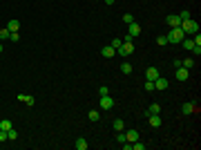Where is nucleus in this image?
I'll list each match as a JSON object with an SVG mask.
<instances>
[{
  "label": "nucleus",
  "mask_w": 201,
  "mask_h": 150,
  "mask_svg": "<svg viewBox=\"0 0 201 150\" xmlns=\"http://www.w3.org/2000/svg\"><path fill=\"white\" fill-rule=\"evenodd\" d=\"M148 114H161V105L159 103H152V105L148 108Z\"/></svg>",
  "instance_id": "obj_18"
},
{
  "label": "nucleus",
  "mask_w": 201,
  "mask_h": 150,
  "mask_svg": "<svg viewBox=\"0 0 201 150\" xmlns=\"http://www.w3.org/2000/svg\"><path fill=\"white\" fill-rule=\"evenodd\" d=\"M181 29H183V34L186 36H192V34H197L199 32V25H197V20H192V18H188V20H181Z\"/></svg>",
  "instance_id": "obj_1"
},
{
  "label": "nucleus",
  "mask_w": 201,
  "mask_h": 150,
  "mask_svg": "<svg viewBox=\"0 0 201 150\" xmlns=\"http://www.w3.org/2000/svg\"><path fill=\"white\" fill-rule=\"evenodd\" d=\"M112 128L116 130V132H121V130H125V123H123V119H114V121H112Z\"/></svg>",
  "instance_id": "obj_15"
},
{
  "label": "nucleus",
  "mask_w": 201,
  "mask_h": 150,
  "mask_svg": "<svg viewBox=\"0 0 201 150\" xmlns=\"http://www.w3.org/2000/svg\"><path fill=\"white\" fill-rule=\"evenodd\" d=\"M76 150H87V141L81 137V139H76Z\"/></svg>",
  "instance_id": "obj_20"
},
{
  "label": "nucleus",
  "mask_w": 201,
  "mask_h": 150,
  "mask_svg": "<svg viewBox=\"0 0 201 150\" xmlns=\"http://www.w3.org/2000/svg\"><path fill=\"white\" fill-rule=\"evenodd\" d=\"M181 45H183V49L192 52V47H195V41H192V38H183V41H181Z\"/></svg>",
  "instance_id": "obj_17"
},
{
  "label": "nucleus",
  "mask_w": 201,
  "mask_h": 150,
  "mask_svg": "<svg viewBox=\"0 0 201 150\" xmlns=\"http://www.w3.org/2000/svg\"><path fill=\"white\" fill-rule=\"evenodd\" d=\"M0 141H9V135H7V130H0Z\"/></svg>",
  "instance_id": "obj_30"
},
{
  "label": "nucleus",
  "mask_w": 201,
  "mask_h": 150,
  "mask_svg": "<svg viewBox=\"0 0 201 150\" xmlns=\"http://www.w3.org/2000/svg\"><path fill=\"white\" fill-rule=\"evenodd\" d=\"M116 54H121V56H130V54H134V43H132V41H123V45L116 49Z\"/></svg>",
  "instance_id": "obj_3"
},
{
  "label": "nucleus",
  "mask_w": 201,
  "mask_h": 150,
  "mask_svg": "<svg viewBox=\"0 0 201 150\" xmlns=\"http://www.w3.org/2000/svg\"><path fill=\"white\" fill-rule=\"evenodd\" d=\"M0 54H2V43H0Z\"/></svg>",
  "instance_id": "obj_36"
},
{
  "label": "nucleus",
  "mask_w": 201,
  "mask_h": 150,
  "mask_svg": "<svg viewBox=\"0 0 201 150\" xmlns=\"http://www.w3.org/2000/svg\"><path fill=\"white\" fill-rule=\"evenodd\" d=\"M101 114H98V110H90V121H98Z\"/></svg>",
  "instance_id": "obj_23"
},
{
  "label": "nucleus",
  "mask_w": 201,
  "mask_h": 150,
  "mask_svg": "<svg viewBox=\"0 0 201 150\" xmlns=\"http://www.w3.org/2000/svg\"><path fill=\"white\" fill-rule=\"evenodd\" d=\"M7 135H9V141H16V139H18V132H16L14 128H11V130H7Z\"/></svg>",
  "instance_id": "obj_24"
},
{
  "label": "nucleus",
  "mask_w": 201,
  "mask_h": 150,
  "mask_svg": "<svg viewBox=\"0 0 201 150\" xmlns=\"http://www.w3.org/2000/svg\"><path fill=\"white\" fill-rule=\"evenodd\" d=\"M98 105H101L103 110H112V108H114V99H112L110 94H105V96H101V101H98Z\"/></svg>",
  "instance_id": "obj_5"
},
{
  "label": "nucleus",
  "mask_w": 201,
  "mask_h": 150,
  "mask_svg": "<svg viewBox=\"0 0 201 150\" xmlns=\"http://www.w3.org/2000/svg\"><path fill=\"white\" fill-rule=\"evenodd\" d=\"M186 38V34L181 27H170V34H168V43H181Z\"/></svg>",
  "instance_id": "obj_2"
},
{
  "label": "nucleus",
  "mask_w": 201,
  "mask_h": 150,
  "mask_svg": "<svg viewBox=\"0 0 201 150\" xmlns=\"http://www.w3.org/2000/svg\"><path fill=\"white\" fill-rule=\"evenodd\" d=\"M174 76H177V81H188V76H190V70H186V67H177Z\"/></svg>",
  "instance_id": "obj_6"
},
{
  "label": "nucleus",
  "mask_w": 201,
  "mask_h": 150,
  "mask_svg": "<svg viewBox=\"0 0 201 150\" xmlns=\"http://www.w3.org/2000/svg\"><path fill=\"white\" fill-rule=\"evenodd\" d=\"M11 128H14V123H11L9 119H2V121H0V130H11Z\"/></svg>",
  "instance_id": "obj_19"
},
{
  "label": "nucleus",
  "mask_w": 201,
  "mask_h": 150,
  "mask_svg": "<svg viewBox=\"0 0 201 150\" xmlns=\"http://www.w3.org/2000/svg\"><path fill=\"white\" fill-rule=\"evenodd\" d=\"M7 29L14 34V32H18V29H20V23H18V20H9V23H7Z\"/></svg>",
  "instance_id": "obj_16"
},
{
  "label": "nucleus",
  "mask_w": 201,
  "mask_h": 150,
  "mask_svg": "<svg viewBox=\"0 0 201 150\" xmlns=\"http://www.w3.org/2000/svg\"><path fill=\"white\" fill-rule=\"evenodd\" d=\"M125 139H128L130 144H132V141H136V139H139V130H136V128H130V130H125Z\"/></svg>",
  "instance_id": "obj_8"
},
{
  "label": "nucleus",
  "mask_w": 201,
  "mask_h": 150,
  "mask_svg": "<svg viewBox=\"0 0 201 150\" xmlns=\"http://www.w3.org/2000/svg\"><path fill=\"white\" fill-rule=\"evenodd\" d=\"M18 101L27 103V105H34V103H36V99H34V96H29V94H18Z\"/></svg>",
  "instance_id": "obj_14"
},
{
  "label": "nucleus",
  "mask_w": 201,
  "mask_h": 150,
  "mask_svg": "<svg viewBox=\"0 0 201 150\" xmlns=\"http://www.w3.org/2000/svg\"><path fill=\"white\" fill-rule=\"evenodd\" d=\"M159 76H161V74H159L157 67H148V70H145V79H148V81H154V79H159Z\"/></svg>",
  "instance_id": "obj_9"
},
{
  "label": "nucleus",
  "mask_w": 201,
  "mask_h": 150,
  "mask_svg": "<svg viewBox=\"0 0 201 150\" xmlns=\"http://www.w3.org/2000/svg\"><path fill=\"white\" fill-rule=\"evenodd\" d=\"M157 45H161V47L168 45V36H159V38H157Z\"/></svg>",
  "instance_id": "obj_29"
},
{
  "label": "nucleus",
  "mask_w": 201,
  "mask_h": 150,
  "mask_svg": "<svg viewBox=\"0 0 201 150\" xmlns=\"http://www.w3.org/2000/svg\"><path fill=\"white\" fill-rule=\"evenodd\" d=\"M148 121L152 128H159L161 126V114H148Z\"/></svg>",
  "instance_id": "obj_12"
},
{
  "label": "nucleus",
  "mask_w": 201,
  "mask_h": 150,
  "mask_svg": "<svg viewBox=\"0 0 201 150\" xmlns=\"http://www.w3.org/2000/svg\"><path fill=\"white\" fill-rule=\"evenodd\" d=\"M121 72H123V74H132V65H130V63L125 61V63L121 65Z\"/></svg>",
  "instance_id": "obj_22"
},
{
  "label": "nucleus",
  "mask_w": 201,
  "mask_h": 150,
  "mask_svg": "<svg viewBox=\"0 0 201 150\" xmlns=\"http://www.w3.org/2000/svg\"><path fill=\"white\" fill-rule=\"evenodd\" d=\"M165 20H168V25H170V27H179V25H181V18H179V16H174V14L168 16Z\"/></svg>",
  "instance_id": "obj_13"
},
{
  "label": "nucleus",
  "mask_w": 201,
  "mask_h": 150,
  "mask_svg": "<svg viewBox=\"0 0 201 150\" xmlns=\"http://www.w3.org/2000/svg\"><path fill=\"white\" fill-rule=\"evenodd\" d=\"M9 36H11V32H9L7 27H5V29H0V41H5V38H9Z\"/></svg>",
  "instance_id": "obj_25"
},
{
  "label": "nucleus",
  "mask_w": 201,
  "mask_h": 150,
  "mask_svg": "<svg viewBox=\"0 0 201 150\" xmlns=\"http://www.w3.org/2000/svg\"><path fill=\"white\" fill-rule=\"evenodd\" d=\"M116 141H119V144H125V141H128V139H125V132H123V130L116 135Z\"/></svg>",
  "instance_id": "obj_28"
},
{
  "label": "nucleus",
  "mask_w": 201,
  "mask_h": 150,
  "mask_svg": "<svg viewBox=\"0 0 201 150\" xmlns=\"http://www.w3.org/2000/svg\"><path fill=\"white\" fill-rule=\"evenodd\" d=\"M9 38H11V41H14V43H18V41H20V36H18V32H14V34H11V36H9Z\"/></svg>",
  "instance_id": "obj_33"
},
{
  "label": "nucleus",
  "mask_w": 201,
  "mask_h": 150,
  "mask_svg": "<svg viewBox=\"0 0 201 150\" xmlns=\"http://www.w3.org/2000/svg\"><path fill=\"white\" fill-rule=\"evenodd\" d=\"M154 90H168V79H163V76L154 79Z\"/></svg>",
  "instance_id": "obj_10"
},
{
  "label": "nucleus",
  "mask_w": 201,
  "mask_h": 150,
  "mask_svg": "<svg viewBox=\"0 0 201 150\" xmlns=\"http://www.w3.org/2000/svg\"><path fill=\"white\" fill-rule=\"evenodd\" d=\"M98 94H101V96H105V94H107V88H105V85H103V88H98Z\"/></svg>",
  "instance_id": "obj_34"
},
{
  "label": "nucleus",
  "mask_w": 201,
  "mask_h": 150,
  "mask_svg": "<svg viewBox=\"0 0 201 150\" xmlns=\"http://www.w3.org/2000/svg\"><path fill=\"white\" fill-rule=\"evenodd\" d=\"M123 23H125V25L134 23V16H132V14H123Z\"/></svg>",
  "instance_id": "obj_26"
},
{
  "label": "nucleus",
  "mask_w": 201,
  "mask_h": 150,
  "mask_svg": "<svg viewBox=\"0 0 201 150\" xmlns=\"http://www.w3.org/2000/svg\"><path fill=\"white\" fill-rule=\"evenodd\" d=\"M179 18H181V20H188V18H190V11H181Z\"/></svg>",
  "instance_id": "obj_32"
},
{
  "label": "nucleus",
  "mask_w": 201,
  "mask_h": 150,
  "mask_svg": "<svg viewBox=\"0 0 201 150\" xmlns=\"http://www.w3.org/2000/svg\"><path fill=\"white\" fill-rule=\"evenodd\" d=\"M101 54L105 56V58H112V56H116V49H114L112 45H105V47L101 49Z\"/></svg>",
  "instance_id": "obj_11"
},
{
  "label": "nucleus",
  "mask_w": 201,
  "mask_h": 150,
  "mask_svg": "<svg viewBox=\"0 0 201 150\" xmlns=\"http://www.w3.org/2000/svg\"><path fill=\"white\" fill-rule=\"evenodd\" d=\"M145 90H148V92L154 90V81H145Z\"/></svg>",
  "instance_id": "obj_31"
},
{
  "label": "nucleus",
  "mask_w": 201,
  "mask_h": 150,
  "mask_svg": "<svg viewBox=\"0 0 201 150\" xmlns=\"http://www.w3.org/2000/svg\"><path fill=\"white\" fill-rule=\"evenodd\" d=\"M141 34V25L139 23H130L128 25V34H125V41H132L134 36H139Z\"/></svg>",
  "instance_id": "obj_4"
},
{
  "label": "nucleus",
  "mask_w": 201,
  "mask_h": 150,
  "mask_svg": "<svg viewBox=\"0 0 201 150\" xmlns=\"http://www.w3.org/2000/svg\"><path fill=\"white\" fill-rule=\"evenodd\" d=\"M181 67H186V70H192V67H195V61H192V58H186V61H181Z\"/></svg>",
  "instance_id": "obj_21"
},
{
  "label": "nucleus",
  "mask_w": 201,
  "mask_h": 150,
  "mask_svg": "<svg viewBox=\"0 0 201 150\" xmlns=\"http://www.w3.org/2000/svg\"><path fill=\"white\" fill-rule=\"evenodd\" d=\"M181 112H183V114H192V112H197V103H192V101L183 103V105H181Z\"/></svg>",
  "instance_id": "obj_7"
},
{
  "label": "nucleus",
  "mask_w": 201,
  "mask_h": 150,
  "mask_svg": "<svg viewBox=\"0 0 201 150\" xmlns=\"http://www.w3.org/2000/svg\"><path fill=\"white\" fill-rule=\"evenodd\" d=\"M110 45H112L114 49H119L121 45H123V41H121V38H112V43H110Z\"/></svg>",
  "instance_id": "obj_27"
},
{
  "label": "nucleus",
  "mask_w": 201,
  "mask_h": 150,
  "mask_svg": "<svg viewBox=\"0 0 201 150\" xmlns=\"http://www.w3.org/2000/svg\"><path fill=\"white\" fill-rule=\"evenodd\" d=\"M105 2H107V5H114V2H116V0H105Z\"/></svg>",
  "instance_id": "obj_35"
}]
</instances>
